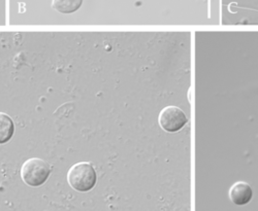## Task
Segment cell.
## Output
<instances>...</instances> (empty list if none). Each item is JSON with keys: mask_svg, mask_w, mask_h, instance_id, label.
Segmentation results:
<instances>
[{"mask_svg": "<svg viewBox=\"0 0 258 211\" xmlns=\"http://www.w3.org/2000/svg\"><path fill=\"white\" fill-rule=\"evenodd\" d=\"M70 185L78 192H89L95 186L97 175L93 166L88 162L75 164L68 173Z\"/></svg>", "mask_w": 258, "mask_h": 211, "instance_id": "obj_1", "label": "cell"}, {"mask_svg": "<svg viewBox=\"0 0 258 211\" xmlns=\"http://www.w3.org/2000/svg\"><path fill=\"white\" fill-rule=\"evenodd\" d=\"M49 165L38 158L27 160L21 168V176L24 182L30 186L37 187L44 184L50 177Z\"/></svg>", "mask_w": 258, "mask_h": 211, "instance_id": "obj_2", "label": "cell"}, {"mask_svg": "<svg viewBox=\"0 0 258 211\" xmlns=\"http://www.w3.org/2000/svg\"><path fill=\"white\" fill-rule=\"evenodd\" d=\"M187 123V116L177 107H167L163 109L159 115V125L168 133L178 132Z\"/></svg>", "mask_w": 258, "mask_h": 211, "instance_id": "obj_3", "label": "cell"}, {"mask_svg": "<svg viewBox=\"0 0 258 211\" xmlns=\"http://www.w3.org/2000/svg\"><path fill=\"white\" fill-rule=\"evenodd\" d=\"M253 197L251 186L243 181L235 182L229 191V198L232 203L239 206L248 204Z\"/></svg>", "mask_w": 258, "mask_h": 211, "instance_id": "obj_4", "label": "cell"}, {"mask_svg": "<svg viewBox=\"0 0 258 211\" xmlns=\"http://www.w3.org/2000/svg\"><path fill=\"white\" fill-rule=\"evenodd\" d=\"M15 133L13 120L6 114L0 113V144L9 142Z\"/></svg>", "mask_w": 258, "mask_h": 211, "instance_id": "obj_5", "label": "cell"}, {"mask_svg": "<svg viewBox=\"0 0 258 211\" xmlns=\"http://www.w3.org/2000/svg\"><path fill=\"white\" fill-rule=\"evenodd\" d=\"M83 5V0H53L52 8L61 14H73Z\"/></svg>", "mask_w": 258, "mask_h": 211, "instance_id": "obj_6", "label": "cell"}]
</instances>
